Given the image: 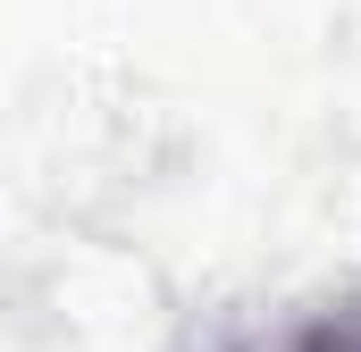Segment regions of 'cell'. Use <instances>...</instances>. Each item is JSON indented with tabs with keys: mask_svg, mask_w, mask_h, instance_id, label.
<instances>
[{
	"mask_svg": "<svg viewBox=\"0 0 361 352\" xmlns=\"http://www.w3.org/2000/svg\"><path fill=\"white\" fill-rule=\"evenodd\" d=\"M202 352H361V294L319 302L311 319L277 327L269 344H261V336H219V344H202Z\"/></svg>",
	"mask_w": 361,
	"mask_h": 352,
	"instance_id": "cell-1",
	"label": "cell"
}]
</instances>
